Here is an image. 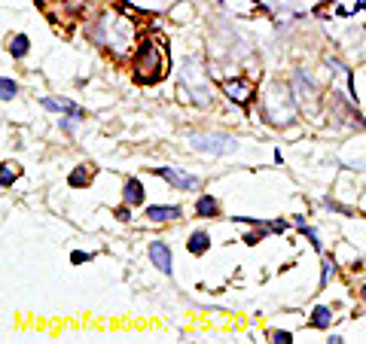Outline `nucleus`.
I'll return each mask as SVG.
<instances>
[{
	"mask_svg": "<svg viewBox=\"0 0 366 344\" xmlns=\"http://www.w3.org/2000/svg\"><path fill=\"white\" fill-rule=\"evenodd\" d=\"M168 46H165V37L150 30V34L141 37L134 49V58H132V80L137 86H156L168 76Z\"/></svg>",
	"mask_w": 366,
	"mask_h": 344,
	"instance_id": "1",
	"label": "nucleus"
},
{
	"mask_svg": "<svg viewBox=\"0 0 366 344\" xmlns=\"http://www.w3.org/2000/svg\"><path fill=\"white\" fill-rule=\"evenodd\" d=\"M189 143L198 152H211V156H229V152L238 150V141L220 132H208V134H189Z\"/></svg>",
	"mask_w": 366,
	"mask_h": 344,
	"instance_id": "2",
	"label": "nucleus"
},
{
	"mask_svg": "<svg viewBox=\"0 0 366 344\" xmlns=\"http://www.w3.org/2000/svg\"><path fill=\"white\" fill-rule=\"evenodd\" d=\"M223 91H226L229 101H235L238 107H247L250 101H254V95H256V86L250 80H244V76H235V80L223 82Z\"/></svg>",
	"mask_w": 366,
	"mask_h": 344,
	"instance_id": "3",
	"label": "nucleus"
},
{
	"mask_svg": "<svg viewBox=\"0 0 366 344\" xmlns=\"http://www.w3.org/2000/svg\"><path fill=\"white\" fill-rule=\"evenodd\" d=\"M156 177H162L168 180L174 189H180V192H186V189H195L198 186V177H193V174H186V171H177V168H150Z\"/></svg>",
	"mask_w": 366,
	"mask_h": 344,
	"instance_id": "4",
	"label": "nucleus"
},
{
	"mask_svg": "<svg viewBox=\"0 0 366 344\" xmlns=\"http://www.w3.org/2000/svg\"><path fill=\"white\" fill-rule=\"evenodd\" d=\"M46 110H55V113H67L71 119H86V110H82L80 104L67 101V98H43L40 101Z\"/></svg>",
	"mask_w": 366,
	"mask_h": 344,
	"instance_id": "5",
	"label": "nucleus"
},
{
	"mask_svg": "<svg viewBox=\"0 0 366 344\" xmlns=\"http://www.w3.org/2000/svg\"><path fill=\"white\" fill-rule=\"evenodd\" d=\"M150 259H152V265H156V269L162 271V274H171L174 262H171V250H168V244L152 241L150 244Z\"/></svg>",
	"mask_w": 366,
	"mask_h": 344,
	"instance_id": "6",
	"label": "nucleus"
},
{
	"mask_svg": "<svg viewBox=\"0 0 366 344\" xmlns=\"http://www.w3.org/2000/svg\"><path fill=\"white\" fill-rule=\"evenodd\" d=\"M183 210L177 208V204H152V208H147V219H152V223H171V219H180Z\"/></svg>",
	"mask_w": 366,
	"mask_h": 344,
	"instance_id": "7",
	"label": "nucleus"
},
{
	"mask_svg": "<svg viewBox=\"0 0 366 344\" xmlns=\"http://www.w3.org/2000/svg\"><path fill=\"white\" fill-rule=\"evenodd\" d=\"M92 177H95V168H92V165H76L71 171V177H67V186L82 189V186H89V183H92Z\"/></svg>",
	"mask_w": 366,
	"mask_h": 344,
	"instance_id": "8",
	"label": "nucleus"
},
{
	"mask_svg": "<svg viewBox=\"0 0 366 344\" xmlns=\"http://www.w3.org/2000/svg\"><path fill=\"white\" fill-rule=\"evenodd\" d=\"M122 201L125 204H143V183L132 177L125 180V189H122Z\"/></svg>",
	"mask_w": 366,
	"mask_h": 344,
	"instance_id": "9",
	"label": "nucleus"
},
{
	"mask_svg": "<svg viewBox=\"0 0 366 344\" xmlns=\"http://www.w3.org/2000/svg\"><path fill=\"white\" fill-rule=\"evenodd\" d=\"M186 250L193 256L208 253V250H211V235L208 232H193V235H189V241H186Z\"/></svg>",
	"mask_w": 366,
	"mask_h": 344,
	"instance_id": "10",
	"label": "nucleus"
},
{
	"mask_svg": "<svg viewBox=\"0 0 366 344\" xmlns=\"http://www.w3.org/2000/svg\"><path fill=\"white\" fill-rule=\"evenodd\" d=\"M330 320H333V311L326 308V305H317V308L311 311V326H315V329H330Z\"/></svg>",
	"mask_w": 366,
	"mask_h": 344,
	"instance_id": "11",
	"label": "nucleus"
},
{
	"mask_svg": "<svg viewBox=\"0 0 366 344\" xmlns=\"http://www.w3.org/2000/svg\"><path fill=\"white\" fill-rule=\"evenodd\" d=\"M217 210H220V204H217V198H214V195H202L195 201V213H198V217H217Z\"/></svg>",
	"mask_w": 366,
	"mask_h": 344,
	"instance_id": "12",
	"label": "nucleus"
},
{
	"mask_svg": "<svg viewBox=\"0 0 366 344\" xmlns=\"http://www.w3.org/2000/svg\"><path fill=\"white\" fill-rule=\"evenodd\" d=\"M10 55L12 58H25L28 55V37L25 34H15L10 40Z\"/></svg>",
	"mask_w": 366,
	"mask_h": 344,
	"instance_id": "13",
	"label": "nucleus"
},
{
	"mask_svg": "<svg viewBox=\"0 0 366 344\" xmlns=\"http://www.w3.org/2000/svg\"><path fill=\"white\" fill-rule=\"evenodd\" d=\"M19 165H10V162H3V171H0V186L3 189H10L12 183H15V177H19V171H15Z\"/></svg>",
	"mask_w": 366,
	"mask_h": 344,
	"instance_id": "14",
	"label": "nucleus"
},
{
	"mask_svg": "<svg viewBox=\"0 0 366 344\" xmlns=\"http://www.w3.org/2000/svg\"><path fill=\"white\" fill-rule=\"evenodd\" d=\"M269 232H272V228H269V226H259V228H256V232H250V235H244V244H247V247H256V244H259V241H265V238H269Z\"/></svg>",
	"mask_w": 366,
	"mask_h": 344,
	"instance_id": "15",
	"label": "nucleus"
},
{
	"mask_svg": "<svg viewBox=\"0 0 366 344\" xmlns=\"http://www.w3.org/2000/svg\"><path fill=\"white\" fill-rule=\"evenodd\" d=\"M0 91H3V95H0L3 101H12V98H15V91H19V86H15V82L10 80V76H3V80H0Z\"/></svg>",
	"mask_w": 366,
	"mask_h": 344,
	"instance_id": "16",
	"label": "nucleus"
},
{
	"mask_svg": "<svg viewBox=\"0 0 366 344\" xmlns=\"http://www.w3.org/2000/svg\"><path fill=\"white\" fill-rule=\"evenodd\" d=\"M299 232H302L305 238L311 241V247H315L317 253H320V250H324V244H320V238H317V232H315V228H308V226H305V223H299Z\"/></svg>",
	"mask_w": 366,
	"mask_h": 344,
	"instance_id": "17",
	"label": "nucleus"
},
{
	"mask_svg": "<svg viewBox=\"0 0 366 344\" xmlns=\"http://www.w3.org/2000/svg\"><path fill=\"white\" fill-rule=\"evenodd\" d=\"M324 208H330V210H336V213H342V217H357L351 208H345V204H339V201H330V198H324Z\"/></svg>",
	"mask_w": 366,
	"mask_h": 344,
	"instance_id": "18",
	"label": "nucleus"
},
{
	"mask_svg": "<svg viewBox=\"0 0 366 344\" xmlns=\"http://www.w3.org/2000/svg\"><path fill=\"white\" fill-rule=\"evenodd\" d=\"M333 274H336V262H333V259H324V271H320V287H324L326 280L333 278Z\"/></svg>",
	"mask_w": 366,
	"mask_h": 344,
	"instance_id": "19",
	"label": "nucleus"
},
{
	"mask_svg": "<svg viewBox=\"0 0 366 344\" xmlns=\"http://www.w3.org/2000/svg\"><path fill=\"white\" fill-rule=\"evenodd\" d=\"M272 341H274V344H290V341H293V332H287V329H274V332H272Z\"/></svg>",
	"mask_w": 366,
	"mask_h": 344,
	"instance_id": "20",
	"label": "nucleus"
},
{
	"mask_svg": "<svg viewBox=\"0 0 366 344\" xmlns=\"http://www.w3.org/2000/svg\"><path fill=\"white\" fill-rule=\"evenodd\" d=\"M92 259H95V253H82V250H73V253H71V262H73V265L92 262Z\"/></svg>",
	"mask_w": 366,
	"mask_h": 344,
	"instance_id": "21",
	"label": "nucleus"
},
{
	"mask_svg": "<svg viewBox=\"0 0 366 344\" xmlns=\"http://www.w3.org/2000/svg\"><path fill=\"white\" fill-rule=\"evenodd\" d=\"M128 208H132V204H125V208H116V210H113V217H116L119 223H128V219H132V210H128Z\"/></svg>",
	"mask_w": 366,
	"mask_h": 344,
	"instance_id": "22",
	"label": "nucleus"
},
{
	"mask_svg": "<svg viewBox=\"0 0 366 344\" xmlns=\"http://www.w3.org/2000/svg\"><path fill=\"white\" fill-rule=\"evenodd\" d=\"M363 299H366V287H363Z\"/></svg>",
	"mask_w": 366,
	"mask_h": 344,
	"instance_id": "23",
	"label": "nucleus"
}]
</instances>
